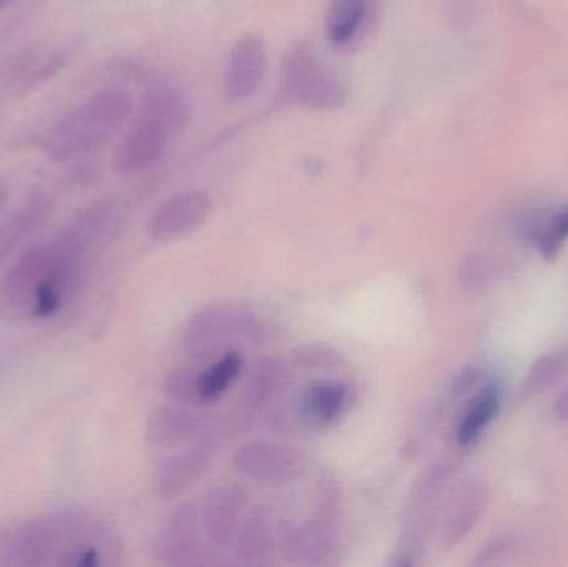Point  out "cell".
Segmentation results:
<instances>
[{
	"label": "cell",
	"instance_id": "cell-1",
	"mask_svg": "<svg viewBox=\"0 0 568 567\" xmlns=\"http://www.w3.org/2000/svg\"><path fill=\"white\" fill-rule=\"evenodd\" d=\"M133 113L135 105L125 90H99L52 123L40 140V149L55 162L85 155L112 142Z\"/></svg>",
	"mask_w": 568,
	"mask_h": 567
},
{
	"label": "cell",
	"instance_id": "cell-2",
	"mask_svg": "<svg viewBox=\"0 0 568 567\" xmlns=\"http://www.w3.org/2000/svg\"><path fill=\"white\" fill-rule=\"evenodd\" d=\"M189 122L190 105L179 90H149L113 152V170L120 175H139L152 169L165 155L172 136L185 130Z\"/></svg>",
	"mask_w": 568,
	"mask_h": 567
},
{
	"label": "cell",
	"instance_id": "cell-3",
	"mask_svg": "<svg viewBox=\"0 0 568 567\" xmlns=\"http://www.w3.org/2000/svg\"><path fill=\"white\" fill-rule=\"evenodd\" d=\"M99 525L79 512L37 516L0 531V566H63L75 549L95 543Z\"/></svg>",
	"mask_w": 568,
	"mask_h": 567
},
{
	"label": "cell",
	"instance_id": "cell-4",
	"mask_svg": "<svg viewBox=\"0 0 568 567\" xmlns=\"http://www.w3.org/2000/svg\"><path fill=\"white\" fill-rule=\"evenodd\" d=\"M283 87L296 105L311 112H334L347 100L343 79L306 42L293 43L284 53Z\"/></svg>",
	"mask_w": 568,
	"mask_h": 567
},
{
	"label": "cell",
	"instance_id": "cell-5",
	"mask_svg": "<svg viewBox=\"0 0 568 567\" xmlns=\"http://www.w3.org/2000/svg\"><path fill=\"white\" fill-rule=\"evenodd\" d=\"M454 468L449 463H434L414 485L407 505L403 535L397 543L394 566H414L419 563L429 538L430 526L436 516L439 499L453 478Z\"/></svg>",
	"mask_w": 568,
	"mask_h": 567
},
{
	"label": "cell",
	"instance_id": "cell-6",
	"mask_svg": "<svg viewBox=\"0 0 568 567\" xmlns=\"http://www.w3.org/2000/svg\"><path fill=\"white\" fill-rule=\"evenodd\" d=\"M59 260L55 240L40 243L23 253L0 282V313L9 318H29L37 292Z\"/></svg>",
	"mask_w": 568,
	"mask_h": 567
},
{
	"label": "cell",
	"instance_id": "cell-7",
	"mask_svg": "<svg viewBox=\"0 0 568 567\" xmlns=\"http://www.w3.org/2000/svg\"><path fill=\"white\" fill-rule=\"evenodd\" d=\"M248 313L220 303L200 310L189 320L182 335V350L189 358L202 360L222 352L236 335L252 330Z\"/></svg>",
	"mask_w": 568,
	"mask_h": 567
},
{
	"label": "cell",
	"instance_id": "cell-8",
	"mask_svg": "<svg viewBox=\"0 0 568 567\" xmlns=\"http://www.w3.org/2000/svg\"><path fill=\"white\" fill-rule=\"evenodd\" d=\"M213 206V199L205 190L175 193L150 215L146 233L159 243L179 242L209 222Z\"/></svg>",
	"mask_w": 568,
	"mask_h": 567
},
{
	"label": "cell",
	"instance_id": "cell-9",
	"mask_svg": "<svg viewBox=\"0 0 568 567\" xmlns=\"http://www.w3.org/2000/svg\"><path fill=\"white\" fill-rule=\"evenodd\" d=\"M268 69L265 40L256 33H243L235 40L223 70V97L226 102L242 103L255 95Z\"/></svg>",
	"mask_w": 568,
	"mask_h": 567
},
{
	"label": "cell",
	"instance_id": "cell-10",
	"mask_svg": "<svg viewBox=\"0 0 568 567\" xmlns=\"http://www.w3.org/2000/svg\"><path fill=\"white\" fill-rule=\"evenodd\" d=\"M233 465L246 478L262 483H290L306 472V456L294 446L275 442H250L240 446Z\"/></svg>",
	"mask_w": 568,
	"mask_h": 567
},
{
	"label": "cell",
	"instance_id": "cell-11",
	"mask_svg": "<svg viewBox=\"0 0 568 567\" xmlns=\"http://www.w3.org/2000/svg\"><path fill=\"white\" fill-rule=\"evenodd\" d=\"M489 505V489L480 479H466L454 486L440 515V539L447 549L469 538Z\"/></svg>",
	"mask_w": 568,
	"mask_h": 567
},
{
	"label": "cell",
	"instance_id": "cell-12",
	"mask_svg": "<svg viewBox=\"0 0 568 567\" xmlns=\"http://www.w3.org/2000/svg\"><path fill=\"white\" fill-rule=\"evenodd\" d=\"M215 445L210 439L196 443L193 448L166 459L153 476V492L163 502H175L195 488L212 468Z\"/></svg>",
	"mask_w": 568,
	"mask_h": 567
},
{
	"label": "cell",
	"instance_id": "cell-13",
	"mask_svg": "<svg viewBox=\"0 0 568 567\" xmlns=\"http://www.w3.org/2000/svg\"><path fill=\"white\" fill-rule=\"evenodd\" d=\"M202 523L193 503L176 506L165 525L160 529L155 541L156 558L169 566L189 565L199 551Z\"/></svg>",
	"mask_w": 568,
	"mask_h": 567
},
{
	"label": "cell",
	"instance_id": "cell-14",
	"mask_svg": "<svg viewBox=\"0 0 568 567\" xmlns=\"http://www.w3.org/2000/svg\"><path fill=\"white\" fill-rule=\"evenodd\" d=\"M337 533L329 515L310 519L286 529L282 538L284 555L294 563L320 565L336 551Z\"/></svg>",
	"mask_w": 568,
	"mask_h": 567
},
{
	"label": "cell",
	"instance_id": "cell-15",
	"mask_svg": "<svg viewBox=\"0 0 568 567\" xmlns=\"http://www.w3.org/2000/svg\"><path fill=\"white\" fill-rule=\"evenodd\" d=\"M246 492L240 485L215 486L206 496L203 528L216 545H229L245 512Z\"/></svg>",
	"mask_w": 568,
	"mask_h": 567
},
{
	"label": "cell",
	"instance_id": "cell-16",
	"mask_svg": "<svg viewBox=\"0 0 568 567\" xmlns=\"http://www.w3.org/2000/svg\"><path fill=\"white\" fill-rule=\"evenodd\" d=\"M203 428V418L189 405L173 402L160 405L150 413L145 426V439L156 448H172L195 438Z\"/></svg>",
	"mask_w": 568,
	"mask_h": 567
},
{
	"label": "cell",
	"instance_id": "cell-17",
	"mask_svg": "<svg viewBox=\"0 0 568 567\" xmlns=\"http://www.w3.org/2000/svg\"><path fill=\"white\" fill-rule=\"evenodd\" d=\"M52 203L43 193L29 196L6 222L0 225V269L26 243L36 230L49 219Z\"/></svg>",
	"mask_w": 568,
	"mask_h": 567
},
{
	"label": "cell",
	"instance_id": "cell-18",
	"mask_svg": "<svg viewBox=\"0 0 568 567\" xmlns=\"http://www.w3.org/2000/svg\"><path fill=\"white\" fill-rule=\"evenodd\" d=\"M373 13V0H331L324 19L327 40L337 49L353 45Z\"/></svg>",
	"mask_w": 568,
	"mask_h": 567
},
{
	"label": "cell",
	"instance_id": "cell-19",
	"mask_svg": "<svg viewBox=\"0 0 568 567\" xmlns=\"http://www.w3.org/2000/svg\"><path fill=\"white\" fill-rule=\"evenodd\" d=\"M500 408V389L494 382H486L473 396L456 428V439L463 448L479 442Z\"/></svg>",
	"mask_w": 568,
	"mask_h": 567
},
{
	"label": "cell",
	"instance_id": "cell-20",
	"mask_svg": "<svg viewBox=\"0 0 568 567\" xmlns=\"http://www.w3.org/2000/svg\"><path fill=\"white\" fill-rule=\"evenodd\" d=\"M524 236L539 250L542 259L552 262L568 240V205L530 216L524 222Z\"/></svg>",
	"mask_w": 568,
	"mask_h": 567
},
{
	"label": "cell",
	"instance_id": "cell-21",
	"mask_svg": "<svg viewBox=\"0 0 568 567\" xmlns=\"http://www.w3.org/2000/svg\"><path fill=\"white\" fill-rule=\"evenodd\" d=\"M273 525L268 513L255 508L243 523L236 538L235 556L243 565H260L273 551Z\"/></svg>",
	"mask_w": 568,
	"mask_h": 567
},
{
	"label": "cell",
	"instance_id": "cell-22",
	"mask_svg": "<svg viewBox=\"0 0 568 567\" xmlns=\"http://www.w3.org/2000/svg\"><path fill=\"white\" fill-rule=\"evenodd\" d=\"M287 383H290V373L278 360H260L250 372L245 389L246 403L253 409H262L282 395Z\"/></svg>",
	"mask_w": 568,
	"mask_h": 567
},
{
	"label": "cell",
	"instance_id": "cell-23",
	"mask_svg": "<svg viewBox=\"0 0 568 567\" xmlns=\"http://www.w3.org/2000/svg\"><path fill=\"white\" fill-rule=\"evenodd\" d=\"M347 402L346 386L339 383H321L307 389L304 396V415L316 425L333 423Z\"/></svg>",
	"mask_w": 568,
	"mask_h": 567
},
{
	"label": "cell",
	"instance_id": "cell-24",
	"mask_svg": "<svg viewBox=\"0 0 568 567\" xmlns=\"http://www.w3.org/2000/svg\"><path fill=\"white\" fill-rule=\"evenodd\" d=\"M243 368V358L239 352H229L216 360L205 372L199 373L196 378V388H199L202 402H215L232 383L239 378Z\"/></svg>",
	"mask_w": 568,
	"mask_h": 567
},
{
	"label": "cell",
	"instance_id": "cell-25",
	"mask_svg": "<svg viewBox=\"0 0 568 567\" xmlns=\"http://www.w3.org/2000/svg\"><path fill=\"white\" fill-rule=\"evenodd\" d=\"M568 369V348L554 350L540 356L524 383L523 393L526 396L537 395L552 388L557 382L566 376Z\"/></svg>",
	"mask_w": 568,
	"mask_h": 567
},
{
	"label": "cell",
	"instance_id": "cell-26",
	"mask_svg": "<svg viewBox=\"0 0 568 567\" xmlns=\"http://www.w3.org/2000/svg\"><path fill=\"white\" fill-rule=\"evenodd\" d=\"M67 57H69L67 52L55 50V52L45 53V55L37 57L32 62L26 63L20 72L19 82H17L20 92L36 89L40 83L53 79V75L67 65Z\"/></svg>",
	"mask_w": 568,
	"mask_h": 567
},
{
	"label": "cell",
	"instance_id": "cell-27",
	"mask_svg": "<svg viewBox=\"0 0 568 567\" xmlns=\"http://www.w3.org/2000/svg\"><path fill=\"white\" fill-rule=\"evenodd\" d=\"M494 276H496V265L489 256L469 255L460 263L459 283L464 292L469 295H477L489 288Z\"/></svg>",
	"mask_w": 568,
	"mask_h": 567
},
{
	"label": "cell",
	"instance_id": "cell-28",
	"mask_svg": "<svg viewBox=\"0 0 568 567\" xmlns=\"http://www.w3.org/2000/svg\"><path fill=\"white\" fill-rule=\"evenodd\" d=\"M293 362L304 368L324 369L343 365V355L321 343H306L293 350Z\"/></svg>",
	"mask_w": 568,
	"mask_h": 567
},
{
	"label": "cell",
	"instance_id": "cell-29",
	"mask_svg": "<svg viewBox=\"0 0 568 567\" xmlns=\"http://www.w3.org/2000/svg\"><path fill=\"white\" fill-rule=\"evenodd\" d=\"M196 378H199V375H193L189 369H176V372L166 376L163 389H165L166 396L175 403L189 406L196 405V403L202 402L199 388H196Z\"/></svg>",
	"mask_w": 568,
	"mask_h": 567
},
{
	"label": "cell",
	"instance_id": "cell-30",
	"mask_svg": "<svg viewBox=\"0 0 568 567\" xmlns=\"http://www.w3.org/2000/svg\"><path fill=\"white\" fill-rule=\"evenodd\" d=\"M517 548V538L513 533H499L487 539L486 545L477 553L476 566H494L506 561Z\"/></svg>",
	"mask_w": 568,
	"mask_h": 567
},
{
	"label": "cell",
	"instance_id": "cell-31",
	"mask_svg": "<svg viewBox=\"0 0 568 567\" xmlns=\"http://www.w3.org/2000/svg\"><path fill=\"white\" fill-rule=\"evenodd\" d=\"M483 372H480V369L474 368V366H466V368L460 369V372L457 373L453 379H450V398L457 399L469 395V393H473L474 389H476L477 385L483 383Z\"/></svg>",
	"mask_w": 568,
	"mask_h": 567
},
{
	"label": "cell",
	"instance_id": "cell-32",
	"mask_svg": "<svg viewBox=\"0 0 568 567\" xmlns=\"http://www.w3.org/2000/svg\"><path fill=\"white\" fill-rule=\"evenodd\" d=\"M552 412L559 422L568 423V386L557 396L556 402H554Z\"/></svg>",
	"mask_w": 568,
	"mask_h": 567
},
{
	"label": "cell",
	"instance_id": "cell-33",
	"mask_svg": "<svg viewBox=\"0 0 568 567\" xmlns=\"http://www.w3.org/2000/svg\"><path fill=\"white\" fill-rule=\"evenodd\" d=\"M7 202V190L3 189L2 183H0V213H2L3 206H6Z\"/></svg>",
	"mask_w": 568,
	"mask_h": 567
}]
</instances>
